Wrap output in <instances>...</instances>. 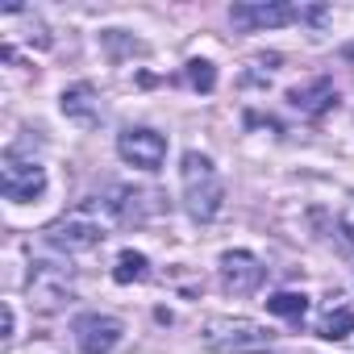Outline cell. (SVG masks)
<instances>
[{
  "instance_id": "7",
  "label": "cell",
  "mask_w": 354,
  "mask_h": 354,
  "mask_svg": "<svg viewBox=\"0 0 354 354\" xmlns=\"http://www.w3.org/2000/svg\"><path fill=\"white\" fill-rule=\"evenodd\" d=\"M121 333H125L121 321L109 317V313H84V317H75V346L84 354H109V350H117Z\"/></svg>"
},
{
  "instance_id": "15",
  "label": "cell",
  "mask_w": 354,
  "mask_h": 354,
  "mask_svg": "<svg viewBox=\"0 0 354 354\" xmlns=\"http://www.w3.org/2000/svg\"><path fill=\"white\" fill-rule=\"evenodd\" d=\"M184 75H188V84H192L196 92H213V84H217V71H213V63H205V59H192Z\"/></svg>"
},
{
  "instance_id": "3",
  "label": "cell",
  "mask_w": 354,
  "mask_h": 354,
  "mask_svg": "<svg viewBox=\"0 0 354 354\" xmlns=\"http://www.w3.org/2000/svg\"><path fill=\"white\" fill-rule=\"evenodd\" d=\"M201 342L217 354H263L271 350V329L250 317H209L201 329Z\"/></svg>"
},
{
  "instance_id": "6",
  "label": "cell",
  "mask_w": 354,
  "mask_h": 354,
  "mask_svg": "<svg viewBox=\"0 0 354 354\" xmlns=\"http://www.w3.org/2000/svg\"><path fill=\"white\" fill-rule=\"evenodd\" d=\"M117 154L129 167H138V171H158L162 158H167V138L154 133V129H146V125H133V129H125L117 138Z\"/></svg>"
},
{
  "instance_id": "14",
  "label": "cell",
  "mask_w": 354,
  "mask_h": 354,
  "mask_svg": "<svg viewBox=\"0 0 354 354\" xmlns=\"http://www.w3.org/2000/svg\"><path fill=\"white\" fill-rule=\"evenodd\" d=\"M350 329H354V313H350V308H329V313L321 317V325H317V333H321L325 342H342Z\"/></svg>"
},
{
  "instance_id": "9",
  "label": "cell",
  "mask_w": 354,
  "mask_h": 354,
  "mask_svg": "<svg viewBox=\"0 0 354 354\" xmlns=\"http://www.w3.org/2000/svg\"><path fill=\"white\" fill-rule=\"evenodd\" d=\"M230 21H234L238 30H275V26L300 21V9L275 5V0H259V5H234V9H230Z\"/></svg>"
},
{
  "instance_id": "5",
  "label": "cell",
  "mask_w": 354,
  "mask_h": 354,
  "mask_svg": "<svg viewBox=\"0 0 354 354\" xmlns=\"http://www.w3.org/2000/svg\"><path fill=\"white\" fill-rule=\"evenodd\" d=\"M67 300H71V267L34 263V271H30V304L38 313H59Z\"/></svg>"
},
{
  "instance_id": "11",
  "label": "cell",
  "mask_w": 354,
  "mask_h": 354,
  "mask_svg": "<svg viewBox=\"0 0 354 354\" xmlns=\"http://www.w3.org/2000/svg\"><path fill=\"white\" fill-rule=\"evenodd\" d=\"M63 113L80 125H100V100H96V88L92 84H75L63 92Z\"/></svg>"
},
{
  "instance_id": "2",
  "label": "cell",
  "mask_w": 354,
  "mask_h": 354,
  "mask_svg": "<svg viewBox=\"0 0 354 354\" xmlns=\"http://www.w3.org/2000/svg\"><path fill=\"white\" fill-rule=\"evenodd\" d=\"M180 184H184V205L196 221H213L225 205V184H221V175L213 167L209 154L201 150H188L184 162H180Z\"/></svg>"
},
{
  "instance_id": "1",
  "label": "cell",
  "mask_w": 354,
  "mask_h": 354,
  "mask_svg": "<svg viewBox=\"0 0 354 354\" xmlns=\"http://www.w3.org/2000/svg\"><path fill=\"white\" fill-rule=\"evenodd\" d=\"M113 230V205L109 201H84L71 213H63L59 221L46 225V246L63 250V254H80V250H96Z\"/></svg>"
},
{
  "instance_id": "10",
  "label": "cell",
  "mask_w": 354,
  "mask_h": 354,
  "mask_svg": "<svg viewBox=\"0 0 354 354\" xmlns=\"http://www.w3.org/2000/svg\"><path fill=\"white\" fill-rule=\"evenodd\" d=\"M333 100H337V92H333L329 80H313V84L288 92V104L300 109V113H308V117H321L325 109H333Z\"/></svg>"
},
{
  "instance_id": "16",
  "label": "cell",
  "mask_w": 354,
  "mask_h": 354,
  "mask_svg": "<svg viewBox=\"0 0 354 354\" xmlns=\"http://www.w3.org/2000/svg\"><path fill=\"white\" fill-rule=\"evenodd\" d=\"M13 325H17V317H13V304H5V342L13 337Z\"/></svg>"
},
{
  "instance_id": "8",
  "label": "cell",
  "mask_w": 354,
  "mask_h": 354,
  "mask_svg": "<svg viewBox=\"0 0 354 354\" xmlns=\"http://www.w3.org/2000/svg\"><path fill=\"white\" fill-rule=\"evenodd\" d=\"M263 275H267V267H263L250 250H225V254H221V283H225V292L250 296V292H259Z\"/></svg>"
},
{
  "instance_id": "13",
  "label": "cell",
  "mask_w": 354,
  "mask_h": 354,
  "mask_svg": "<svg viewBox=\"0 0 354 354\" xmlns=\"http://www.w3.org/2000/svg\"><path fill=\"white\" fill-rule=\"evenodd\" d=\"M267 308L275 313V317H288V321H304V313H308V296L304 292H275L271 300H267Z\"/></svg>"
},
{
  "instance_id": "17",
  "label": "cell",
  "mask_w": 354,
  "mask_h": 354,
  "mask_svg": "<svg viewBox=\"0 0 354 354\" xmlns=\"http://www.w3.org/2000/svg\"><path fill=\"white\" fill-rule=\"evenodd\" d=\"M350 59H354V50H350Z\"/></svg>"
},
{
  "instance_id": "4",
  "label": "cell",
  "mask_w": 354,
  "mask_h": 354,
  "mask_svg": "<svg viewBox=\"0 0 354 354\" xmlns=\"http://www.w3.org/2000/svg\"><path fill=\"white\" fill-rule=\"evenodd\" d=\"M0 192L9 201H17V205L38 201L46 192V167L34 162V158H21L17 150H9L0 158Z\"/></svg>"
},
{
  "instance_id": "12",
  "label": "cell",
  "mask_w": 354,
  "mask_h": 354,
  "mask_svg": "<svg viewBox=\"0 0 354 354\" xmlns=\"http://www.w3.org/2000/svg\"><path fill=\"white\" fill-rule=\"evenodd\" d=\"M113 279L117 283H142V279H150V259L138 254V250H121L117 263H113Z\"/></svg>"
}]
</instances>
